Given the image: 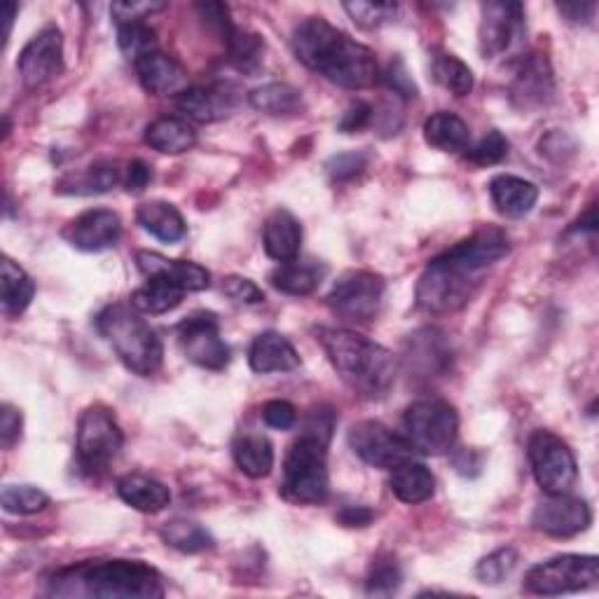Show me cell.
<instances>
[{
  "label": "cell",
  "instance_id": "6da1fadb",
  "mask_svg": "<svg viewBox=\"0 0 599 599\" xmlns=\"http://www.w3.org/2000/svg\"><path fill=\"white\" fill-rule=\"evenodd\" d=\"M510 244L499 227H481L433 258L417 283V304L428 314H452L468 304L489 267L504 260Z\"/></svg>",
  "mask_w": 599,
  "mask_h": 599
},
{
  "label": "cell",
  "instance_id": "7a4b0ae2",
  "mask_svg": "<svg viewBox=\"0 0 599 599\" xmlns=\"http://www.w3.org/2000/svg\"><path fill=\"white\" fill-rule=\"evenodd\" d=\"M293 52L307 69L344 90H368L380 80L373 50L328 24L323 17H309L296 29Z\"/></svg>",
  "mask_w": 599,
  "mask_h": 599
},
{
  "label": "cell",
  "instance_id": "3957f363",
  "mask_svg": "<svg viewBox=\"0 0 599 599\" xmlns=\"http://www.w3.org/2000/svg\"><path fill=\"white\" fill-rule=\"evenodd\" d=\"M314 335L342 382L363 399H382L396 382V357L347 328H317Z\"/></svg>",
  "mask_w": 599,
  "mask_h": 599
},
{
  "label": "cell",
  "instance_id": "277c9868",
  "mask_svg": "<svg viewBox=\"0 0 599 599\" xmlns=\"http://www.w3.org/2000/svg\"><path fill=\"white\" fill-rule=\"evenodd\" d=\"M50 592L56 597L101 599H157L164 583L157 569L138 560L82 562L52 576Z\"/></svg>",
  "mask_w": 599,
  "mask_h": 599
},
{
  "label": "cell",
  "instance_id": "5b68a950",
  "mask_svg": "<svg viewBox=\"0 0 599 599\" xmlns=\"http://www.w3.org/2000/svg\"><path fill=\"white\" fill-rule=\"evenodd\" d=\"M96 330L132 373L151 378L162 368L164 347L155 328L127 304H111L96 317Z\"/></svg>",
  "mask_w": 599,
  "mask_h": 599
},
{
  "label": "cell",
  "instance_id": "8992f818",
  "mask_svg": "<svg viewBox=\"0 0 599 599\" xmlns=\"http://www.w3.org/2000/svg\"><path fill=\"white\" fill-rule=\"evenodd\" d=\"M281 494L283 499L302 506H319L328 499V441L302 431L286 454Z\"/></svg>",
  "mask_w": 599,
  "mask_h": 599
},
{
  "label": "cell",
  "instance_id": "52a82bcc",
  "mask_svg": "<svg viewBox=\"0 0 599 599\" xmlns=\"http://www.w3.org/2000/svg\"><path fill=\"white\" fill-rule=\"evenodd\" d=\"M459 433V415L447 401L424 399L407 405L403 415L405 443L412 452L426 454V457H441L447 454Z\"/></svg>",
  "mask_w": 599,
  "mask_h": 599
},
{
  "label": "cell",
  "instance_id": "ba28073f",
  "mask_svg": "<svg viewBox=\"0 0 599 599\" xmlns=\"http://www.w3.org/2000/svg\"><path fill=\"white\" fill-rule=\"evenodd\" d=\"M122 445H125V433L106 405H90L82 410L75 431L78 464L82 471L92 475L103 471L117 457Z\"/></svg>",
  "mask_w": 599,
  "mask_h": 599
},
{
  "label": "cell",
  "instance_id": "9c48e42d",
  "mask_svg": "<svg viewBox=\"0 0 599 599\" xmlns=\"http://www.w3.org/2000/svg\"><path fill=\"white\" fill-rule=\"evenodd\" d=\"M599 583V560L595 555H557L536 565L525 576V590L531 595H569Z\"/></svg>",
  "mask_w": 599,
  "mask_h": 599
},
{
  "label": "cell",
  "instance_id": "30bf717a",
  "mask_svg": "<svg viewBox=\"0 0 599 599\" xmlns=\"http://www.w3.org/2000/svg\"><path fill=\"white\" fill-rule=\"evenodd\" d=\"M529 464L536 483L546 494H569L578 481V464L571 447L546 428L531 433Z\"/></svg>",
  "mask_w": 599,
  "mask_h": 599
},
{
  "label": "cell",
  "instance_id": "8fae6325",
  "mask_svg": "<svg viewBox=\"0 0 599 599\" xmlns=\"http://www.w3.org/2000/svg\"><path fill=\"white\" fill-rule=\"evenodd\" d=\"M386 283L368 270L344 272L326 298L328 307L347 321H373L384 302Z\"/></svg>",
  "mask_w": 599,
  "mask_h": 599
},
{
  "label": "cell",
  "instance_id": "7c38bea8",
  "mask_svg": "<svg viewBox=\"0 0 599 599\" xmlns=\"http://www.w3.org/2000/svg\"><path fill=\"white\" fill-rule=\"evenodd\" d=\"M178 344L185 359L204 370H225L230 363V347L220 338L218 319L209 312H195L176 328Z\"/></svg>",
  "mask_w": 599,
  "mask_h": 599
},
{
  "label": "cell",
  "instance_id": "4fadbf2b",
  "mask_svg": "<svg viewBox=\"0 0 599 599\" xmlns=\"http://www.w3.org/2000/svg\"><path fill=\"white\" fill-rule=\"evenodd\" d=\"M525 6L523 3H485L481 22V52L485 59L513 54L525 38Z\"/></svg>",
  "mask_w": 599,
  "mask_h": 599
},
{
  "label": "cell",
  "instance_id": "5bb4252c",
  "mask_svg": "<svg viewBox=\"0 0 599 599\" xmlns=\"http://www.w3.org/2000/svg\"><path fill=\"white\" fill-rule=\"evenodd\" d=\"M349 447L368 466L375 468H394L412 457V450L401 433L375 420H365L349 428Z\"/></svg>",
  "mask_w": 599,
  "mask_h": 599
},
{
  "label": "cell",
  "instance_id": "9a60e30c",
  "mask_svg": "<svg viewBox=\"0 0 599 599\" xmlns=\"http://www.w3.org/2000/svg\"><path fill=\"white\" fill-rule=\"evenodd\" d=\"M24 87L40 90L64 71V35L56 27H45L22 50L17 61Z\"/></svg>",
  "mask_w": 599,
  "mask_h": 599
},
{
  "label": "cell",
  "instance_id": "2e32d148",
  "mask_svg": "<svg viewBox=\"0 0 599 599\" xmlns=\"http://www.w3.org/2000/svg\"><path fill=\"white\" fill-rule=\"evenodd\" d=\"M592 525V510L588 502L571 494H548L531 513V527L557 539H569Z\"/></svg>",
  "mask_w": 599,
  "mask_h": 599
},
{
  "label": "cell",
  "instance_id": "e0dca14e",
  "mask_svg": "<svg viewBox=\"0 0 599 599\" xmlns=\"http://www.w3.org/2000/svg\"><path fill=\"white\" fill-rule=\"evenodd\" d=\"M122 235V220L111 209H90L73 218L66 230L64 239L78 251L85 254H99L106 251L117 244Z\"/></svg>",
  "mask_w": 599,
  "mask_h": 599
},
{
  "label": "cell",
  "instance_id": "ac0fdd59",
  "mask_svg": "<svg viewBox=\"0 0 599 599\" xmlns=\"http://www.w3.org/2000/svg\"><path fill=\"white\" fill-rule=\"evenodd\" d=\"M134 260L141 275H146L148 279L169 281L183 288L185 293H199L211 286V272L190 260H172L155 251H136Z\"/></svg>",
  "mask_w": 599,
  "mask_h": 599
},
{
  "label": "cell",
  "instance_id": "d6986e66",
  "mask_svg": "<svg viewBox=\"0 0 599 599\" xmlns=\"http://www.w3.org/2000/svg\"><path fill=\"white\" fill-rule=\"evenodd\" d=\"M555 94V80H552V69L548 64L546 54L534 52L527 54L518 71H515L513 85H510V99L515 106L520 109H539L546 106V103Z\"/></svg>",
  "mask_w": 599,
  "mask_h": 599
},
{
  "label": "cell",
  "instance_id": "ffe728a7",
  "mask_svg": "<svg viewBox=\"0 0 599 599\" xmlns=\"http://www.w3.org/2000/svg\"><path fill=\"white\" fill-rule=\"evenodd\" d=\"M141 87L153 96H178L188 90V71L159 50L134 61Z\"/></svg>",
  "mask_w": 599,
  "mask_h": 599
},
{
  "label": "cell",
  "instance_id": "44dd1931",
  "mask_svg": "<svg viewBox=\"0 0 599 599\" xmlns=\"http://www.w3.org/2000/svg\"><path fill=\"white\" fill-rule=\"evenodd\" d=\"M262 246L265 254L279 262L298 260L302 249V227L298 218L286 209L270 214L262 227Z\"/></svg>",
  "mask_w": 599,
  "mask_h": 599
},
{
  "label": "cell",
  "instance_id": "7402d4cb",
  "mask_svg": "<svg viewBox=\"0 0 599 599\" xmlns=\"http://www.w3.org/2000/svg\"><path fill=\"white\" fill-rule=\"evenodd\" d=\"M249 363L254 373L270 375V373H291L300 365V354L296 347L288 342L281 333L267 330L260 333L249 351Z\"/></svg>",
  "mask_w": 599,
  "mask_h": 599
},
{
  "label": "cell",
  "instance_id": "603a6c76",
  "mask_svg": "<svg viewBox=\"0 0 599 599\" xmlns=\"http://www.w3.org/2000/svg\"><path fill=\"white\" fill-rule=\"evenodd\" d=\"M489 197L502 216L523 218L534 209L536 202H539V188L520 176L502 174L489 180Z\"/></svg>",
  "mask_w": 599,
  "mask_h": 599
},
{
  "label": "cell",
  "instance_id": "cb8c5ba5",
  "mask_svg": "<svg viewBox=\"0 0 599 599\" xmlns=\"http://www.w3.org/2000/svg\"><path fill=\"white\" fill-rule=\"evenodd\" d=\"M233 96L220 87H188L176 96V109L199 125L225 120L233 113Z\"/></svg>",
  "mask_w": 599,
  "mask_h": 599
},
{
  "label": "cell",
  "instance_id": "d4e9b609",
  "mask_svg": "<svg viewBox=\"0 0 599 599\" xmlns=\"http://www.w3.org/2000/svg\"><path fill=\"white\" fill-rule=\"evenodd\" d=\"M120 499L141 513H159L172 504V492L162 481L146 473H130L117 483Z\"/></svg>",
  "mask_w": 599,
  "mask_h": 599
},
{
  "label": "cell",
  "instance_id": "484cf974",
  "mask_svg": "<svg viewBox=\"0 0 599 599\" xmlns=\"http://www.w3.org/2000/svg\"><path fill=\"white\" fill-rule=\"evenodd\" d=\"M389 487L399 502L415 506L433 497V492H436V478H433V473L424 464L407 459L391 468Z\"/></svg>",
  "mask_w": 599,
  "mask_h": 599
},
{
  "label": "cell",
  "instance_id": "4316f807",
  "mask_svg": "<svg viewBox=\"0 0 599 599\" xmlns=\"http://www.w3.org/2000/svg\"><path fill=\"white\" fill-rule=\"evenodd\" d=\"M146 143L162 155L188 153L197 143V132L188 125V120L174 115H162L146 127Z\"/></svg>",
  "mask_w": 599,
  "mask_h": 599
},
{
  "label": "cell",
  "instance_id": "83f0119b",
  "mask_svg": "<svg viewBox=\"0 0 599 599\" xmlns=\"http://www.w3.org/2000/svg\"><path fill=\"white\" fill-rule=\"evenodd\" d=\"M136 220L143 227V230L151 233L155 239L164 244H174L180 241L188 233V225H185V218L169 202H146L138 206Z\"/></svg>",
  "mask_w": 599,
  "mask_h": 599
},
{
  "label": "cell",
  "instance_id": "f1b7e54d",
  "mask_svg": "<svg viewBox=\"0 0 599 599\" xmlns=\"http://www.w3.org/2000/svg\"><path fill=\"white\" fill-rule=\"evenodd\" d=\"M424 138L428 146L443 153H459L468 148L471 132L459 115L441 111L424 122Z\"/></svg>",
  "mask_w": 599,
  "mask_h": 599
},
{
  "label": "cell",
  "instance_id": "f546056e",
  "mask_svg": "<svg viewBox=\"0 0 599 599\" xmlns=\"http://www.w3.org/2000/svg\"><path fill=\"white\" fill-rule=\"evenodd\" d=\"M233 457L239 471L254 481L267 478L275 468V447L265 436H239L233 443Z\"/></svg>",
  "mask_w": 599,
  "mask_h": 599
},
{
  "label": "cell",
  "instance_id": "4dcf8cb0",
  "mask_svg": "<svg viewBox=\"0 0 599 599\" xmlns=\"http://www.w3.org/2000/svg\"><path fill=\"white\" fill-rule=\"evenodd\" d=\"M249 101L256 111L272 117L296 115L304 106L302 92L288 85V82H267V85H260L249 94Z\"/></svg>",
  "mask_w": 599,
  "mask_h": 599
},
{
  "label": "cell",
  "instance_id": "1f68e13d",
  "mask_svg": "<svg viewBox=\"0 0 599 599\" xmlns=\"http://www.w3.org/2000/svg\"><path fill=\"white\" fill-rule=\"evenodd\" d=\"M0 275H3V281H0L3 286V312L8 317L24 314L35 296L33 279L10 258L0 262Z\"/></svg>",
  "mask_w": 599,
  "mask_h": 599
},
{
  "label": "cell",
  "instance_id": "d6a6232c",
  "mask_svg": "<svg viewBox=\"0 0 599 599\" xmlns=\"http://www.w3.org/2000/svg\"><path fill=\"white\" fill-rule=\"evenodd\" d=\"M323 279V270L317 265L309 262H281L277 270L272 272L270 281L277 288V291L286 293V296H296V298H304L312 296L317 288L321 286Z\"/></svg>",
  "mask_w": 599,
  "mask_h": 599
},
{
  "label": "cell",
  "instance_id": "836d02e7",
  "mask_svg": "<svg viewBox=\"0 0 599 599\" xmlns=\"http://www.w3.org/2000/svg\"><path fill=\"white\" fill-rule=\"evenodd\" d=\"M185 298V291L164 279H148L146 286L136 288L132 293V307L141 314H167L172 309H176Z\"/></svg>",
  "mask_w": 599,
  "mask_h": 599
},
{
  "label": "cell",
  "instance_id": "e575fe53",
  "mask_svg": "<svg viewBox=\"0 0 599 599\" xmlns=\"http://www.w3.org/2000/svg\"><path fill=\"white\" fill-rule=\"evenodd\" d=\"M122 180V172L115 162H96L82 176H69L56 185V193L69 195H101L113 190Z\"/></svg>",
  "mask_w": 599,
  "mask_h": 599
},
{
  "label": "cell",
  "instance_id": "d590c367",
  "mask_svg": "<svg viewBox=\"0 0 599 599\" xmlns=\"http://www.w3.org/2000/svg\"><path fill=\"white\" fill-rule=\"evenodd\" d=\"M431 75L454 96H468L473 90V71L459 56L441 52L431 59Z\"/></svg>",
  "mask_w": 599,
  "mask_h": 599
},
{
  "label": "cell",
  "instance_id": "8d00e7d4",
  "mask_svg": "<svg viewBox=\"0 0 599 599\" xmlns=\"http://www.w3.org/2000/svg\"><path fill=\"white\" fill-rule=\"evenodd\" d=\"M162 539L167 546L180 550V552H202L214 548V536L206 531L202 525L185 520V518H174L167 525L162 527Z\"/></svg>",
  "mask_w": 599,
  "mask_h": 599
},
{
  "label": "cell",
  "instance_id": "74e56055",
  "mask_svg": "<svg viewBox=\"0 0 599 599\" xmlns=\"http://www.w3.org/2000/svg\"><path fill=\"white\" fill-rule=\"evenodd\" d=\"M225 48L235 69L244 73H256L262 66L265 40L258 33H249L235 27V31L225 38Z\"/></svg>",
  "mask_w": 599,
  "mask_h": 599
},
{
  "label": "cell",
  "instance_id": "f35d334b",
  "mask_svg": "<svg viewBox=\"0 0 599 599\" xmlns=\"http://www.w3.org/2000/svg\"><path fill=\"white\" fill-rule=\"evenodd\" d=\"M0 504L14 515H35L50 506V497L33 485H6L0 492Z\"/></svg>",
  "mask_w": 599,
  "mask_h": 599
},
{
  "label": "cell",
  "instance_id": "ab89813d",
  "mask_svg": "<svg viewBox=\"0 0 599 599\" xmlns=\"http://www.w3.org/2000/svg\"><path fill=\"white\" fill-rule=\"evenodd\" d=\"M117 45L130 59H141L157 50V33L146 22H130L117 27Z\"/></svg>",
  "mask_w": 599,
  "mask_h": 599
},
{
  "label": "cell",
  "instance_id": "60d3db41",
  "mask_svg": "<svg viewBox=\"0 0 599 599\" xmlns=\"http://www.w3.org/2000/svg\"><path fill=\"white\" fill-rule=\"evenodd\" d=\"M403 583V571L394 557H378L365 578L368 595H394Z\"/></svg>",
  "mask_w": 599,
  "mask_h": 599
},
{
  "label": "cell",
  "instance_id": "b9f144b4",
  "mask_svg": "<svg viewBox=\"0 0 599 599\" xmlns=\"http://www.w3.org/2000/svg\"><path fill=\"white\" fill-rule=\"evenodd\" d=\"M344 12L354 19V24H359L361 29L373 31L389 24L391 19H396L399 6L396 3H363V0H357V3H344Z\"/></svg>",
  "mask_w": 599,
  "mask_h": 599
},
{
  "label": "cell",
  "instance_id": "7bdbcfd3",
  "mask_svg": "<svg viewBox=\"0 0 599 599\" xmlns=\"http://www.w3.org/2000/svg\"><path fill=\"white\" fill-rule=\"evenodd\" d=\"M515 565H518V552H515L513 548H499L492 555L483 557L478 567H475V576H478L481 583L497 586L504 581V578L510 576Z\"/></svg>",
  "mask_w": 599,
  "mask_h": 599
},
{
  "label": "cell",
  "instance_id": "ee69618b",
  "mask_svg": "<svg viewBox=\"0 0 599 599\" xmlns=\"http://www.w3.org/2000/svg\"><path fill=\"white\" fill-rule=\"evenodd\" d=\"M508 148H510L508 138L502 132L494 130L475 143L473 148H468L466 159L475 164V167H492V164H499L508 157Z\"/></svg>",
  "mask_w": 599,
  "mask_h": 599
},
{
  "label": "cell",
  "instance_id": "f6af8a7d",
  "mask_svg": "<svg viewBox=\"0 0 599 599\" xmlns=\"http://www.w3.org/2000/svg\"><path fill=\"white\" fill-rule=\"evenodd\" d=\"M368 153H344L328 162V174L333 180H351L368 167Z\"/></svg>",
  "mask_w": 599,
  "mask_h": 599
},
{
  "label": "cell",
  "instance_id": "bcb514c9",
  "mask_svg": "<svg viewBox=\"0 0 599 599\" xmlns=\"http://www.w3.org/2000/svg\"><path fill=\"white\" fill-rule=\"evenodd\" d=\"M223 293L227 298H233L235 302H241V304H260V302H265L262 288H258L251 279H244V277H227L223 281Z\"/></svg>",
  "mask_w": 599,
  "mask_h": 599
},
{
  "label": "cell",
  "instance_id": "7dc6e473",
  "mask_svg": "<svg viewBox=\"0 0 599 599\" xmlns=\"http://www.w3.org/2000/svg\"><path fill=\"white\" fill-rule=\"evenodd\" d=\"M262 420L267 426L288 431V428H293L298 422V410L293 403H288V401H270V403H265V407H262Z\"/></svg>",
  "mask_w": 599,
  "mask_h": 599
},
{
  "label": "cell",
  "instance_id": "c3c4849f",
  "mask_svg": "<svg viewBox=\"0 0 599 599\" xmlns=\"http://www.w3.org/2000/svg\"><path fill=\"white\" fill-rule=\"evenodd\" d=\"M197 12L202 14V19L206 22V27L214 29L220 40L225 43V38L235 31V24L230 22V10L223 3H202L197 6Z\"/></svg>",
  "mask_w": 599,
  "mask_h": 599
},
{
  "label": "cell",
  "instance_id": "681fc988",
  "mask_svg": "<svg viewBox=\"0 0 599 599\" xmlns=\"http://www.w3.org/2000/svg\"><path fill=\"white\" fill-rule=\"evenodd\" d=\"M22 424H24L22 410L6 403L3 410H0V443H3L6 450H10L19 438H22Z\"/></svg>",
  "mask_w": 599,
  "mask_h": 599
},
{
  "label": "cell",
  "instance_id": "f907efd6",
  "mask_svg": "<svg viewBox=\"0 0 599 599\" xmlns=\"http://www.w3.org/2000/svg\"><path fill=\"white\" fill-rule=\"evenodd\" d=\"M167 6L164 3H148V0H143V3H115L111 8V14L115 17L117 27L120 24H130V22H143V19L151 17L153 12H159Z\"/></svg>",
  "mask_w": 599,
  "mask_h": 599
},
{
  "label": "cell",
  "instance_id": "816d5d0a",
  "mask_svg": "<svg viewBox=\"0 0 599 599\" xmlns=\"http://www.w3.org/2000/svg\"><path fill=\"white\" fill-rule=\"evenodd\" d=\"M373 106H370V103L365 101H357V103H351V106L344 111L342 120H340V132L344 134H357L361 130H365L370 122H373Z\"/></svg>",
  "mask_w": 599,
  "mask_h": 599
},
{
  "label": "cell",
  "instance_id": "f5cc1de1",
  "mask_svg": "<svg viewBox=\"0 0 599 599\" xmlns=\"http://www.w3.org/2000/svg\"><path fill=\"white\" fill-rule=\"evenodd\" d=\"M384 82L386 85L394 90L396 94L405 96V99H415L417 96V87L415 82H412V78L407 75L403 61H394V64L389 66V71L384 73Z\"/></svg>",
  "mask_w": 599,
  "mask_h": 599
},
{
  "label": "cell",
  "instance_id": "db71d44e",
  "mask_svg": "<svg viewBox=\"0 0 599 599\" xmlns=\"http://www.w3.org/2000/svg\"><path fill=\"white\" fill-rule=\"evenodd\" d=\"M151 180H153V169L143 159L130 162L127 169H125V176H122V183H125L127 193H134V195L146 190Z\"/></svg>",
  "mask_w": 599,
  "mask_h": 599
},
{
  "label": "cell",
  "instance_id": "11a10c76",
  "mask_svg": "<svg viewBox=\"0 0 599 599\" xmlns=\"http://www.w3.org/2000/svg\"><path fill=\"white\" fill-rule=\"evenodd\" d=\"M373 518H375V513L365 506H347L338 515V520L344 527H368L370 523H373Z\"/></svg>",
  "mask_w": 599,
  "mask_h": 599
},
{
  "label": "cell",
  "instance_id": "9f6ffc18",
  "mask_svg": "<svg viewBox=\"0 0 599 599\" xmlns=\"http://www.w3.org/2000/svg\"><path fill=\"white\" fill-rule=\"evenodd\" d=\"M452 462L462 475H478L483 468V454L475 450H459Z\"/></svg>",
  "mask_w": 599,
  "mask_h": 599
},
{
  "label": "cell",
  "instance_id": "6f0895ef",
  "mask_svg": "<svg viewBox=\"0 0 599 599\" xmlns=\"http://www.w3.org/2000/svg\"><path fill=\"white\" fill-rule=\"evenodd\" d=\"M557 10H560V14H565L574 24H588L597 6L595 3H560Z\"/></svg>",
  "mask_w": 599,
  "mask_h": 599
}]
</instances>
